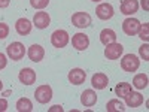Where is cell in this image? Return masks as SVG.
Listing matches in <instances>:
<instances>
[{
	"label": "cell",
	"instance_id": "cell-2",
	"mask_svg": "<svg viewBox=\"0 0 149 112\" xmlns=\"http://www.w3.org/2000/svg\"><path fill=\"white\" fill-rule=\"evenodd\" d=\"M140 67V60L137 55L134 54H125L121 60V69L124 72H128V73H133Z\"/></svg>",
	"mask_w": 149,
	"mask_h": 112
},
{
	"label": "cell",
	"instance_id": "cell-1",
	"mask_svg": "<svg viewBox=\"0 0 149 112\" xmlns=\"http://www.w3.org/2000/svg\"><path fill=\"white\" fill-rule=\"evenodd\" d=\"M26 46H24V43L21 42H12L8 45L6 48V54L10 60H14V61H19L24 58V55H26Z\"/></svg>",
	"mask_w": 149,
	"mask_h": 112
},
{
	"label": "cell",
	"instance_id": "cell-32",
	"mask_svg": "<svg viewBox=\"0 0 149 112\" xmlns=\"http://www.w3.org/2000/svg\"><path fill=\"white\" fill-rule=\"evenodd\" d=\"M140 5H142V8L145 10H149V2L148 0H140Z\"/></svg>",
	"mask_w": 149,
	"mask_h": 112
},
{
	"label": "cell",
	"instance_id": "cell-16",
	"mask_svg": "<svg viewBox=\"0 0 149 112\" xmlns=\"http://www.w3.org/2000/svg\"><path fill=\"white\" fill-rule=\"evenodd\" d=\"M139 10V2L137 0H122L121 2V14L131 17Z\"/></svg>",
	"mask_w": 149,
	"mask_h": 112
},
{
	"label": "cell",
	"instance_id": "cell-17",
	"mask_svg": "<svg viewBox=\"0 0 149 112\" xmlns=\"http://www.w3.org/2000/svg\"><path fill=\"white\" fill-rule=\"evenodd\" d=\"M81 103L85 108H91L97 103V94L94 90H84V93L81 94Z\"/></svg>",
	"mask_w": 149,
	"mask_h": 112
},
{
	"label": "cell",
	"instance_id": "cell-25",
	"mask_svg": "<svg viewBox=\"0 0 149 112\" xmlns=\"http://www.w3.org/2000/svg\"><path fill=\"white\" fill-rule=\"evenodd\" d=\"M30 5H31V8H34V9L42 10V9H45V8L49 5V0H30Z\"/></svg>",
	"mask_w": 149,
	"mask_h": 112
},
{
	"label": "cell",
	"instance_id": "cell-15",
	"mask_svg": "<svg viewBox=\"0 0 149 112\" xmlns=\"http://www.w3.org/2000/svg\"><path fill=\"white\" fill-rule=\"evenodd\" d=\"M91 85L94 87L95 90H104L106 87L109 85V78L106 73H102V72H97L93 75L91 78Z\"/></svg>",
	"mask_w": 149,
	"mask_h": 112
},
{
	"label": "cell",
	"instance_id": "cell-3",
	"mask_svg": "<svg viewBox=\"0 0 149 112\" xmlns=\"http://www.w3.org/2000/svg\"><path fill=\"white\" fill-rule=\"evenodd\" d=\"M69 42H70L69 33H67L66 30H63V29H58V30H55V32L51 34V43H52L54 48L61 49V48L67 46Z\"/></svg>",
	"mask_w": 149,
	"mask_h": 112
},
{
	"label": "cell",
	"instance_id": "cell-21",
	"mask_svg": "<svg viewBox=\"0 0 149 112\" xmlns=\"http://www.w3.org/2000/svg\"><path fill=\"white\" fill-rule=\"evenodd\" d=\"M15 108H17L18 112H31L33 111V103H31L30 99L21 97V99H18V100H17Z\"/></svg>",
	"mask_w": 149,
	"mask_h": 112
},
{
	"label": "cell",
	"instance_id": "cell-11",
	"mask_svg": "<svg viewBox=\"0 0 149 112\" xmlns=\"http://www.w3.org/2000/svg\"><path fill=\"white\" fill-rule=\"evenodd\" d=\"M33 29V22L29 18H18L15 22V32L19 36H29Z\"/></svg>",
	"mask_w": 149,
	"mask_h": 112
},
{
	"label": "cell",
	"instance_id": "cell-33",
	"mask_svg": "<svg viewBox=\"0 0 149 112\" xmlns=\"http://www.w3.org/2000/svg\"><path fill=\"white\" fill-rule=\"evenodd\" d=\"M3 90V82H2V79H0V91Z\"/></svg>",
	"mask_w": 149,
	"mask_h": 112
},
{
	"label": "cell",
	"instance_id": "cell-24",
	"mask_svg": "<svg viewBox=\"0 0 149 112\" xmlns=\"http://www.w3.org/2000/svg\"><path fill=\"white\" fill-rule=\"evenodd\" d=\"M137 34H139V37H140L142 41H145V42L149 41V24H148V22H145L143 26H140Z\"/></svg>",
	"mask_w": 149,
	"mask_h": 112
},
{
	"label": "cell",
	"instance_id": "cell-12",
	"mask_svg": "<svg viewBox=\"0 0 149 112\" xmlns=\"http://www.w3.org/2000/svg\"><path fill=\"white\" fill-rule=\"evenodd\" d=\"M67 78H69V82L73 84V85H81L85 82L86 79V72L84 69H79V67H74L69 72L67 75Z\"/></svg>",
	"mask_w": 149,
	"mask_h": 112
},
{
	"label": "cell",
	"instance_id": "cell-22",
	"mask_svg": "<svg viewBox=\"0 0 149 112\" xmlns=\"http://www.w3.org/2000/svg\"><path fill=\"white\" fill-rule=\"evenodd\" d=\"M133 87L137 90H143L148 87V75L146 73H137L133 78Z\"/></svg>",
	"mask_w": 149,
	"mask_h": 112
},
{
	"label": "cell",
	"instance_id": "cell-20",
	"mask_svg": "<svg viewBox=\"0 0 149 112\" xmlns=\"http://www.w3.org/2000/svg\"><path fill=\"white\" fill-rule=\"evenodd\" d=\"M131 91H133L131 84H128V82H119V84H116V87H115V93H116V96H118L119 99H125Z\"/></svg>",
	"mask_w": 149,
	"mask_h": 112
},
{
	"label": "cell",
	"instance_id": "cell-18",
	"mask_svg": "<svg viewBox=\"0 0 149 112\" xmlns=\"http://www.w3.org/2000/svg\"><path fill=\"white\" fill-rule=\"evenodd\" d=\"M125 105L128 106V108H139V106H142L143 105V96L140 94V93H136V91H131L125 99Z\"/></svg>",
	"mask_w": 149,
	"mask_h": 112
},
{
	"label": "cell",
	"instance_id": "cell-10",
	"mask_svg": "<svg viewBox=\"0 0 149 112\" xmlns=\"http://www.w3.org/2000/svg\"><path fill=\"white\" fill-rule=\"evenodd\" d=\"M95 15H97V18H100L103 21H107L115 15V9L110 3H100L95 8Z\"/></svg>",
	"mask_w": 149,
	"mask_h": 112
},
{
	"label": "cell",
	"instance_id": "cell-23",
	"mask_svg": "<svg viewBox=\"0 0 149 112\" xmlns=\"http://www.w3.org/2000/svg\"><path fill=\"white\" fill-rule=\"evenodd\" d=\"M106 111L107 112H124L125 108H124V105L119 99H112V100H109L107 105H106Z\"/></svg>",
	"mask_w": 149,
	"mask_h": 112
},
{
	"label": "cell",
	"instance_id": "cell-34",
	"mask_svg": "<svg viewBox=\"0 0 149 112\" xmlns=\"http://www.w3.org/2000/svg\"><path fill=\"white\" fill-rule=\"evenodd\" d=\"M91 2H94V3H98V2H102V0H91Z\"/></svg>",
	"mask_w": 149,
	"mask_h": 112
},
{
	"label": "cell",
	"instance_id": "cell-13",
	"mask_svg": "<svg viewBox=\"0 0 149 112\" xmlns=\"http://www.w3.org/2000/svg\"><path fill=\"white\" fill-rule=\"evenodd\" d=\"M18 79L24 85H33L36 82V72L31 67H24V69H21V72L18 75Z\"/></svg>",
	"mask_w": 149,
	"mask_h": 112
},
{
	"label": "cell",
	"instance_id": "cell-26",
	"mask_svg": "<svg viewBox=\"0 0 149 112\" xmlns=\"http://www.w3.org/2000/svg\"><path fill=\"white\" fill-rule=\"evenodd\" d=\"M139 54H140V57L145 61H149V45L148 43H145V45H142L139 48Z\"/></svg>",
	"mask_w": 149,
	"mask_h": 112
},
{
	"label": "cell",
	"instance_id": "cell-6",
	"mask_svg": "<svg viewBox=\"0 0 149 112\" xmlns=\"http://www.w3.org/2000/svg\"><path fill=\"white\" fill-rule=\"evenodd\" d=\"M140 26H142V24H140V21L137 18L128 17V18L124 20V22H122V32L125 33L127 36H136L139 33Z\"/></svg>",
	"mask_w": 149,
	"mask_h": 112
},
{
	"label": "cell",
	"instance_id": "cell-29",
	"mask_svg": "<svg viewBox=\"0 0 149 112\" xmlns=\"http://www.w3.org/2000/svg\"><path fill=\"white\" fill-rule=\"evenodd\" d=\"M8 109V100L3 97V99H0V112H5Z\"/></svg>",
	"mask_w": 149,
	"mask_h": 112
},
{
	"label": "cell",
	"instance_id": "cell-28",
	"mask_svg": "<svg viewBox=\"0 0 149 112\" xmlns=\"http://www.w3.org/2000/svg\"><path fill=\"white\" fill-rule=\"evenodd\" d=\"M6 66H8V57L3 52H0V70L5 69Z\"/></svg>",
	"mask_w": 149,
	"mask_h": 112
},
{
	"label": "cell",
	"instance_id": "cell-19",
	"mask_svg": "<svg viewBox=\"0 0 149 112\" xmlns=\"http://www.w3.org/2000/svg\"><path fill=\"white\" fill-rule=\"evenodd\" d=\"M100 42L106 46L109 43H113L116 42V33L112 30V29H103L100 32Z\"/></svg>",
	"mask_w": 149,
	"mask_h": 112
},
{
	"label": "cell",
	"instance_id": "cell-27",
	"mask_svg": "<svg viewBox=\"0 0 149 112\" xmlns=\"http://www.w3.org/2000/svg\"><path fill=\"white\" fill-rule=\"evenodd\" d=\"M9 36V26L6 22H0V41L6 39Z\"/></svg>",
	"mask_w": 149,
	"mask_h": 112
},
{
	"label": "cell",
	"instance_id": "cell-7",
	"mask_svg": "<svg viewBox=\"0 0 149 112\" xmlns=\"http://www.w3.org/2000/svg\"><path fill=\"white\" fill-rule=\"evenodd\" d=\"M72 46L76 51H85L90 46V37L85 33H76L72 36Z\"/></svg>",
	"mask_w": 149,
	"mask_h": 112
},
{
	"label": "cell",
	"instance_id": "cell-31",
	"mask_svg": "<svg viewBox=\"0 0 149 112\" xmlns=\"http://www.w3.org/2000/svg\"><path fill=\"white\" fill-rule=\"evenodd\" d=\"M9 3H10V0H0V9L8 8V6H9Z\"/></svg>",
	"mask_w": 149,
	"mask_h": 112
},
{
	"label": "cell",
	"instance_id": "cell-8",
	"mask_svg": "<svg viewBox=\"0 0 149 112\" xmlns=\"http://www.w3.org/2000/svg\"><path fill=\"white\" fill-rule=\"evenodd\" d=\"M49 24H51V17H49L48 12L45 10H39V12H36L34 17H33V26L36 29H39V30H43L46 29Z\"/></svg>",
	"mask_w": 149,
	"mask_h": 112
},
{
	"label": "cell",
	"instance_id": "cell-9",
	"mask_svg": "<svg viewBox=\"0 0 149 112\" xmlns=\"http://www.w3.org/2000/svg\"><path fill=\"white\" fill-rule=\"evenodd\" d=\"M124 52V46L118 42H113V43H109L106 45L104 48V57L107 60H118Z\"/></svg>",
	"mask_w": 149,
	"mask_h": 112
},
{
	"label": "cell",
	"instance_id": "cell-14",
	"mask_svg": "<svg viewBox=\"0 0 149 112\" xmlns=\"http://www.w3.org/2000/svg\"><path fill=\"white\" fill-rule=\"evenodd\" d=\"M27 55H29V58L33 61V63H39V61H42L43 57H45V49H43V46H40V45L33 43V45L29 48Z\"/></svg>",
	"mask_w": 149,
	"mask_h": 112
},
{
	"label": "cell",
	"instance_id": "cell-30",
	"mask_svg": "<svg viewBox=\"0 0 149 112\" xmlns=\"http://www.w3.org/2000/svg\"><path fill=\"white\" fill-rule=\"evenodd\" d=\"M49 112H63V106L55 105V106H52V108H49Z\"/></svg>",
	"mask_w": 149,
	"mask_h": 112
},
{
	"label": "cell",
	"instance_id": "cell-5",
	"mask_svg": "<svg viewBox=\"0 0 149 112\" xmlns=\"http://www.w3.org/2000/svg\"><path fill=\"white\" fill-rule=\"evenodd\" d=\"M34 99H36V102H39L42 105L51 102V99H52V88L48 84H43L40 87H37L36 91H34Z\"/></svg>",
	"mask_w": 149,
	"mask_h": 112
},
{
	"label": "cell",
	"instance_id": "cell-4",
	"mask_svg": "<svg viewBox=\"0 0 149 112\" xmlns=\"http://www.w3.org/2000/svg\"><path fill=\"white\" fill-rule=\"evenodd\" d=\"M93 22V18L88 12H74L72 15V24L78 29H86Z\"/></svg>",
	"mask_w": 149,
	"mask_h": 112
}]
</instances>
